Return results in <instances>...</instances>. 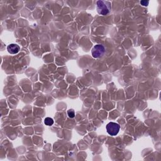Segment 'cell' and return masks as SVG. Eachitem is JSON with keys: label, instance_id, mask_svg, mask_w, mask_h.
<instances>
[{"label": "cell", "instance_id": "obj_2", "mask_svg": "<svg viewBox=\"0 0 161 161\" xmlns=\"http://www.w3.org/2000/svg\"><path fill=\"white\" fill-rule=\"evenodd\" d=\"M105 48L103 45L101 44L96 45L91 50V54H92L93 57L96 59H99L102 57L105 54Z\"/></svg>", "mask_w": 161, "mask_h": 161}, {"label": "cell", "instance_id": "obj_4", "mask_svg": "<svg viewBox=\"0 0 161 161\" xmlns=\"http://www.w3.org/2000/svg\"><path fill=\"white\" fill-rule=\"evenodd\" d=\"M7 50L11 54H16L19 52L20 47L15 43H11V44L8 45Z\"/></svg>", "mask_w": 161, "mask_h": 161}, {"label": "cell", "instance_id": "obj_1", "mask_svg": "<svg viewBox=\"0 0 161 161\" xmlns=\"http://www.w3.org/2000/svg\"><path fill=\"white\" fill-rule=\"evenodd\" d=\"M96 10L98 13L103 16L109 14L111 10V4L108 1H98L96 3Z\"/></svg>", "mask_w": 161, "mask_h": 161}, {"label": "cell", "instance_id": "obj_6", "mask_svg": "<svg viewBox=\"0 0 161 161\" xmlns=\"http://www.w3.org/2000/svg\"><path fill=\"white\" fill-rule=\"evenodd\" d=\"M67 115H68L69 117H70L71 118H74V116H75V111H74V110H72V109L69 110L67 111Z\"/></svg>", "mask_w": 161, "mask_h": 161}, {"label": "cell", "instance_id": "obj_5", "mask_svg": "<svg viewBox=\"0 0 161 161\" xmlns=\"http://www.w3.org/2000/svg\"><path fill=\"white\" fill-rule=\"evenodd\" d=\"M44 123L47 126H51L54 124V120L51 118H49V117H47V118L45 119Z\"/></svg>", "mask_w": 161, "mask_h": 161}, {"label": "cell", "instance_id": "obj_3", "mask_svg": "<svg viewBox=\"0 0 161 161\" xmlns=\"http://www.w3.org/2000/svg\"><path fill=\"white\" fill-rule=\"evenodd\" d=\"M120 129L119 124L115 122H110L106 125V131L111 136H115L118 133Z\"/></svg>", "mask_w": 161, "mask_h": 161}, {"label": "cell", "instance_id": "obj_7", "mask_svg": "<svg viewBox=\"0 0 161 161\" xmlns=\"http://www.w3.org/2000/svg\"><path fill=\"white\" fill-rule=\"evenodd\" d=\"M149 1H140V4L142 5V6H148V5H149Z\"/></svg>", "mask_w": 161, "mask_h": 161}]
</instances>
